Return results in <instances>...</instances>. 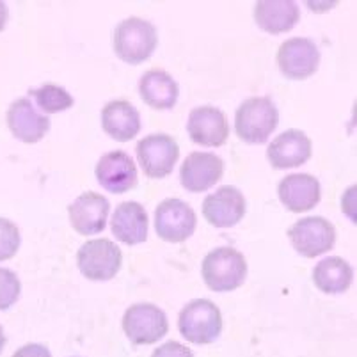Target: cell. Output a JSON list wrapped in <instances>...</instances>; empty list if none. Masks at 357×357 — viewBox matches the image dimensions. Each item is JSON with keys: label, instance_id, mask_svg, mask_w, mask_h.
Here are the masks:
<instances>
[{"label": "cell", "instance_id": "obj_13", "mask_svg": "<svg viewBox=\"0 0 357 357\" xmlns=\"http://www.w3.org/2000/svg\"><path fill=\"white\" fill-rule=\"evenodd\" d=\"M187 132L196 144L217 148V146H222L228 141V118L217 107H196L194 110H190Z\"/></svg>", "mask_w": 357, "mask_h": 357}, {"label": "cell", "instance_id": "obj_27", "mask_svg": "<svg viewBox=\"0 0 357 357\" xmlns=\"http://www.w3.org/2000/svg\"><path fill=\"white\" fill-rule=\"evenodd\" d=\"M151 357H196L192 350L180 342H165L153 350Z\"/></svg>", "mask_w": 357, "mask_h": 357}, {"label": "cell", "instance_id": "obj_16", "mask_svg": "<svg viewBox=\"0 0 357 357\" xmlns=\"http://www.w3.org/2000/svg\"><path fill=\"white\" fill-rule=\"evenodd\" d=\"M8 126L18 141L34 144L50 130V119L34 109L29 98L15 100L8 109Z\"/></svg>", "mask_w": 357, "mask_h": 357}, {"label": "cell", "instance_id": "obj_3", "mask_svg": "<svg viewBox=\"0 0 357 357\" xmlns=\"http://www.w3.org/2000/svg\"><path fill=\"white\" fill-rule=\"evenodd\" d=\"M178 329L194 345L213 343L222 333V314L208 298H196L185 304L178 317Z\"/></svg>", "mask_w": 357, "mask_h": 357}, {"label": "cell", "instance_id": "obj_6", "mask_svg": "<svg viewBox=\"0 0 357 357\" xmlns=\"http://www.w3.org/2000/svg\"><path fill=\"white\" fill-rule=\"evenodd\" d=\"M123 331L135 345H151L167 334L169 322L164 311L155 304L130 306L123 314Z\"/></svg>", "mask_w": 357, "mask_h": 357}, {"label": "cell", "instance_id": "obj_24", "mask_svg": "<svg viewBox=\"0 0 357 357\" xmlns=\"http://www.w3.org/2000/svg\"><path fill=\"white\" fill-rule=\"evenodd\" d=\"M31 95L34 96L36 103L40 105L45 114L63 112L73 105V96L64 87L55 86V84H43L38 89H31Z\"/></svg>", "mask_w": 357, "mask_h": 357}, {"label": "cell", "instance_id": "obj_20", "mask_svg": "<svg viewBox=\"0 0 357 357\" xmlns=\"http://www.w3.org/2000/svg\"><path fill=\"white\" fill-rule=\"evenodd\" d=\"M102 126L114 141L128 142L141 130V114L126 100H112L102 109Z\"/></svg>", "mask_w": 357, "mask_h": 357}, {"label": "cell", "instance_id": "obj_1", "mask_svg": "<svg viewBox=\"0 0 357 357\" xmlns=\"http://www.w3.org/2000/svg\"><path fill=\"white\" fill-rule=\"evenodd\" d=\"M279 123V112L268 96H252L235 112V132L248 144L267 142Z\"/></svg>", "mask_w": 357, "mask_h": 357}, {"label": "cell", "instance_id": "obj_4", "mask_svg": "<svg viewBox=\"0 0 357 357\" xmlns=\"http://www.w3.org/2000/svg\"><path fill=\"white\" fill-rule=\"evenodd\" d=\"M158 43L157 29L139 16H130L116 27L114 52L128 64H141L151 57Z\"/></svg>", "mask_w": 357, "mask_h": 357}, {"label": "cell", "instance_id": "obj_10", "mask_svg": "<svg viewBox=\"0 0 357 357\" xmlns=\"http://www.w3.org/2000/svg\"><path fill=\"white\" fill-rule=\"evenodd\" d=\"M320 64V50L307 38H291L278 50V66L284 77L304 80L317 73Z\"/></svg>", "mask_w": 357, "mask_h": 357}, {"label": "cell", "instance_id": "obj_28", "mask_svg": "<svg viewBox=\"0 0 357 357\" xmlns=\"http://www.w3.org/2000/svg\"><path fill=\"white\" fill-rule=\"evenodd\" d=\"M13 357H52L50 350L41 343H27L13 354Z\"/></svg>", "mask_w": 357, "mask_h": 357}, {"label": "cell", "instance_id": "obj_12", "mask_svg": "<svg viewBox=\"0 0 357 357\" xmlns=\"http://www.w3.org/2000/svg\"><path fill=\"white\" fill-rule=\"evenodd\" d=\"M110 203L98 192H84L68 206V215L73 229L79 235H98L105 229Z\"/></svg>", "mask_w": 357, "mask_h": 357}, {"label": "cell", "instance_id": "obj_5", "mask_svg": "<svg viewBox=\"0 0 357 357\" xmlns=\"http://www.w3.org/2000/svg\"><path fill=\"white\" fill-rule=\"evenodd\" d=\"M123 263L121 249L112 240H87L77 252V265L91 281H110Z\"/></svg>", "mask_w": 357, "mask_h": 357}, {"label": "cell", "instance_id": "obj_22", "mask_svg": "<svg viewBox=\"0 0 357 357\" xmlns=\"http://www.w3.org/2000/svg\"><path fill=\"white\" fill-rule=\"evenodd\" d=\"M139 93L146 105L157 110L173 109L178 100V82L164 70H149L139 80Z\"/></svg>", "mask_w": 357, "mask_h": 357}, {"label": "cell", "instance_id": "obj_7", "mask_svg": "<svg viewBox=\"0 0 357 357\" xmlns=\"http://www.w3.org/2000/svg\"><path fill=\"white\" fill-rule=\"evenodd\" d=\"M288 238L301 256L318 258L334 248L336 229L324 217H304L288 229Z\"/></svg>", "mask_w": 357, "mask_h": 357}, {"label": "cell", "instance_id": "obj_26", "mask_svg": "<svg viewBox=\"0 0 357 357\" xmlns=\"http://www.w3.org/2000/svg\"><path fill=\"white\" fill-rule=\"evenodd\" d=\"M22 284L18 275L9 268H0V311L9 310L18 301Z\"/></svg>", "mask_w": 357, "mask_h": 357}, {"label": "cell", "instance_id": "obj_17", "mask_svg": "<svg viewBox=\"0 0 357 357\" xmlns=\"http://www.w3.org/2000/svg\"><path fill=\"white\" fill-rule=\"evenodd\" d=\"M272 167L290 169L306 164L311 157V139L303 130L290 128L274 139L267 148Z\"/></svg>", "mask_w": 357, "mask_h": 357}, {"label": "cell", "instance_id": "obj_30", "mask_svg": "<svg viewBox=\"0 0 357 357\" xmlns=\"http://www.w3.org/2000/svg\"><path fill=\"white\" fill-rule=\"evenodd\" d=\"M4 347H6V334H4V329H2V326H0V354H2Z\"/></svg>", "mask_w": 357, "mask_h": 357}, {"label": "cell", "instance_id": "obj_23", "mask_svg": "<svg viewBox=\"0 0 357 357\" xmlns=\"http://www.w3.org/2000/svg\"><path fill=\"white\" fill-rule=\"evenodd\" d=\"M313 281L320 291L327 295L343 294L354 281V271L340 256H329L318 261L313 268Z\"/></svg>", "mask_w": 357, "mask_h": 357}, {"label": "cell", "instance_id": "obj_2", "mask_svg": "<svg viewBox=\"0 0 357 357\" xmlns=\"http://www.w3.org/2000/svg\"><path fill=\"white\" fill-rule=\"evenodd\" d=\"M204 284L213 291H231L248 278V261L233 248H217L204 256L201 267Z\"/></svg>", "mask_w": 357, "mask_h": 357}, {"label": "cell", "instance_id": "obj_14", "mask_svg": "<svg viewBox=\"0 0 357 357\" xmlns=\"http://www.w3.org/2000/svg\"><path fill=\"white\" fill-rule=\"evenodd\" d=\"M96 180L112 194H123L137 185V167L134 158L125 151H110L98 160L95 169Z\"/></svg>", "mask_w": 357, "mask_h": 357}, {"label": "cell", "instance_id": "obj_19", "mask_svg": "<svg viewBox=\"0 0 357 357\" xmlns=\"http://www.w3.org/2000/svg\"><path fill=\"white\" fill-rule=\"evenodd\" d=\"M110 229L126 245H137L148 238V213L137 201H125L114 210Z\"/></svg>", "mask_w": 357, "mask_h": 357}, {"label": "cell", "instance_id": "obj_29", "mask_svg": "<svg viewBox=\"0 0 357 357\" xmlns=\"http://www.w3.org/2000/svg\"><path fill=\"white\" fill-rule=\"evenodd\" d=\"M8 18H9V11H8V6L4 2H0V32L6 29V24H8Z\"/></svg>", "mask_w": 357, "mask_h": 357}, {"label": "cell", "instance_id": "obj_11", "mask_svg": "<svg viewBox=\"0 0 357 357\" xmlns=\"http://www.w3.org/2000/svg\"><path fill=\"white\" fill-rule=\"evenodd\" d=\"M203 215L215 228H233L245 215V197L233 185H224L204 197Z\"/></svg>", "mask_w": 357, "mask_h": 357}, {"label": "cell", "instance_id": "obj_18", "mask_svg": "<svg viewBox=\"0 0 357 357\" xmlns=\"http://www.w3.org/2000/svg\"><path fill=\"white\" fill-rule=\"evenodd\" d=\"M278 194L281 203L290 212L303 213L317 206L322 192H320V183L317 178L306 173H294L281 180Z\"/></svg>", "mask_w": 357, "mask_h": 357}, {"label": "cell", "instance_id": "obj_15", "mask_svg": "<svg viewBox=\"0 0 357 357\" xmlns=\"http://www.w3.org/2000/svg\"><path fill=\"white\" fill-rule=\"evenodd\" d=\"M222 174V158L203 151H192L180 167V181L189 192H204L212 189Z\"/></svg>", "mask_w": 357, "mask_h": 357}, {"label": "cell", "instance_id": "obj_9", "mask_svg": "<svg viewBox=\"0 0 357 357\" xmlns=\"http://www.w3.org/2000/svg\"><path fill=\"white\" fill-rule=\"evenodd\" d=\"M197 217L190 204L185 201L169 197L164 199L155 210V228L162 240L171 243H180L190 238L196 231Z\"/></svg>", "mask_w": 357, "mask_h": 357}, {"label": "cell", "instance_id": "obj_8", "mask_svg": "<svg viewBox=\"0 0 357 357\" xmlns=\"http://www.w3.org/2000/svg\"><path fill=\"white\" fill-rule=\"evenodd\" d=\"M135 153L146 176L165 178L173 173L180 157V148L171 135L153 134L137 142Z\"/></svg>", "mask_w": 357, "mask_h": 357}, {"label": "cell", "instance_id": "obj_21", "mask_svg": "<svg viewBox=\"0 0 357 357\" xmlns=\"http://www.w3.org/2000/svg\"><path fill=\"white\" fill-rule=\"evenodd\" d=\"M301 18L298 6L291 0H261L255 6V20L268 34L291 31Z\"/></svg>", "mask_w": 357, "mask_h": 357}, {"label": "cell", "instance_id": "obj_25", "mask_svg": "<svg viewBox=\"0 0 357 357\" xmlns=\"http://www.w3.org/2000/svg\"><path fill=\"white\" fill-rule=\"evenodd\" d=\"M20 229L13 220L0 217V261L11 259L20 248Z\"/></svg>", "mask_w": 357, "mask_h": 357}]
</instances>
